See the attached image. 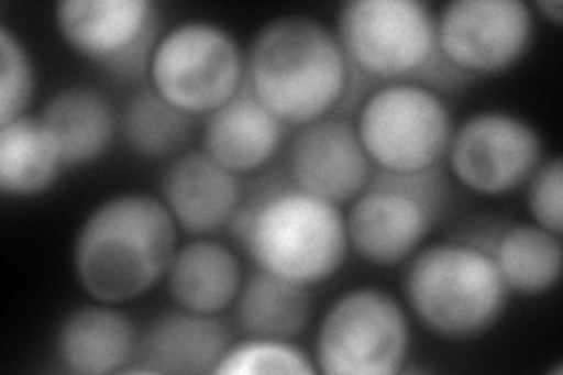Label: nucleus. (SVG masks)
I'll use <instances>...</instances> for the list:
<instances>
[{
  "label": "nucleus",
  "instance_id": "obj_1",
  "mask_svg": "<svg viewBox=\"0 0 563 375\" xmlns=\"http://www.w3.org/2000/svg\"><path fill=\"white\" fill-rule=\"evenodd\" d=\"M231 235L254 267L303 287H320L350 256L345 211L296 188L285 169H266L244 184Z\"/></svg>",
  "mask_w": 563,
  "mask_h": 375
},
{
  "label": "nucleus",
  "instance_id": "obj_2",
  "mask_svg": "<svg viewBox=\"0 0 563 375\" xmlns=\"http://www.w3.org/2000/svg\"><path fill=\"white\" fill-rule=\"evenodd\" d=\"M181 230L151 192H118L101 200L78 225L74 275L90 300L125 306L163 284Z\"/></svg>",
  "mask_w": 563,
  "mask_h": 375
},
{
  "label": "nucleus",
  "instance_id": "obj_3",
  "mask_svg": "<svg viewBox=\"0 0 563 375\" xmlns=\"http://www.w3.org/2000/svg\"><path fill=\"white\" fill-rule=\"evenodd\" d=\"M244 52L246 87L287 128H303L347 106L352 70L345 52L336 31L314 16H275Z\"/></svg>",
  "mask_w": 563,
  "mask_h": 375
},
{
  "label": "nucleus",
  "instance_id": "obj_4",
  "mask_svg": "<svg viewBox=\"0 0 563 375\" xmlns=\"http://www.w3.org/2000/svg\"><path fill=\"white\" fill-rule=\"evenodd\" d=\"M333 31L352 70L347 106L378 85L420 82L444 95L470 82L439 52L437 12L422 0H347Z\"/></svg>",
  "mask_w": 563,
  "mask_h": 375
},
{
  "label": "nucleus",
  "instance_id": "obj_5",
  "mask_svg": "<svg viewBox=\"0 0 563 375\" xmlns=\"http://www.w3.org/2000/svg\"><path fill=\"white\" fill-rule=\"evenodd\" d=\"M509 296L496 261L467 238L426 244L407 261V310L444 341H474L488 333L507 312Z\"/></svg>",
  "mask_w": 563,
  "mask_h": 375
},
{
  "label": "nucleus",
  "instance_id": "obj_6",
  "mask_svg": "<svg viewBox=\"0 0 563 375\" xmlns=\"http://www.w3.org/2000/svg\"><path fill=\"white\" fill-rule=\"evenodd\" d=\"M449 205L442 167L413 174L376 172L345 209L350 254L376 267L407 263L428 244Z\"/></svg>",
  "mask_w": 563,
  "mask_h": 375
},
{
  "label": "nucleus",
  "instance_id": "obj_7",
  "mask_svg": "<svg viewBox=\"0 0 563 375\" xmlns=\"http://www.w3.org/2000/svg\"><path fill=\"white\" fill-rule=\"evenodd\" d=\"M355 130L376 172L442 167L455 120L442 92L420 82L378 85L357 103Z\"/></svg>",
  "mask_w": 563,
  "mask_h": 375
},
{
  "label": "nucleus",
  "instance_id": "obj_8",
  "mask_svg": "<svg viewBox=\"0 0 563 375\" xmlns=\"http://www.w3.org/2000/svg\"><path fill=\"white\" fill-rule=\"evenodd\" d=\"M411 354V317L385 289L355 287L333 298L314 335L312 360L324 375H395Z\"/></svg>",
  "mask_w": 563,
  "mask_h": 375
},
{
  "label": "nucleus",
  "instance_id": "obj_9",
  "mask_svg": "<svg viewBox=\"0 0 563 375\" xmlns=\"http://www.w3.org/2000/svg\"><path fill=\"white\" fill-rule=\"evenodd\" d=\"M246 52L225 26L186 20L161 33L155 43L148 87L192 118H207L244 85Z\"/></svg>",
  "mask_w": 563,
  "mask_h": 375
},
{
  "label": "nucleus",
  "instance_id": "obj_10",
  "mask_svg": "<svg viewBox=\"0 0 563 375\" xmlns=\"http://www.w3.org/2000/svg\"><path fill=\"white\" fill-rule=\"evenodd\" d=\"M55 26L74 55L120 82L148 78L163 33L161 8L151 0H62Z\"/></svg>",
  "mask_w": 563,
  "mask_h": 375
},
{
  "label": "nucleus",
  "instance_id": "obj_11",
  "mask_svg": "<svg viewBox=\"0 0 563 375\" xmlns=\"http://www.w3.org/2000/svg\"><path fill=\"white\" fill-rule=\"evenodd\" d=\"M544 141L526 118L486 109L455 124L444 163L457 186L479 198H505L542 165Z\"/></svg>",
  "mask_w": 563,
  "mask_h": 375
},
{
  "label": "nucleus",
  "instance_id": "obj_12",
  "mask_svg": "<svg viewBox=\"0 0 563 375\" xmlns=\"http://www.w3.org/2000/svg\"><path fill=\"white\" fill-rule=\"evenodd\" d=\"M536 38V12L523 0H451L437 12L442 57L467 80L512 70Z\"/></svg>",
  "mask_w": 563,
  "mask_h": 375
},
{
  "label": "nucleus",
  "instance_id": "obj_13",
  "mask_svg": "<svg viewBox=\"0 0 563 375\" xmlns=\"http://www.w3.org/2000/svg\"><path fill=\"white\" fill-rule=\"evenodd\" d=\"M282 169L296 188L339 207L355 200L376 174L355 122L341 115L298 128Z\"/></svg>",
  "mask_w": 563,
  "mask_h": 375
},
{
  "label": "nucleus",
  "instance_id": "obj_14",
  "mask_svg": "<svg viewBox=\"0 0 563 375\" xmlns=\"http://www.w3.org/2000/svg\"><path fill=\"white\" fill-rule=\"evenodd\" d=\"M157 188V198L188 238H214L231 228L244 195L242 178L202 148H188L165 163Z\"/></svg>",
  "mask_w": 563,
  "mask_h": 375
},
{
  "label": "nucleus",
  "instance_id": "obj_15",
  "mask_svg": "<svg viewBox=\"0 0 563 375\" xmlns=\"http://www.w3.org/2000/svg\"><path fill=\"white\" fill-rule=\"evenodd\" d=\"M233 333L217 315L172 308L139 333L136 360L128 373L205 375L217 373Z\"/></svg>",
  "mask_w": 563,
  "mask_h": 375
},
{
  "label": "nucleus",
  "instance_id": "obj_16",
  "mask_svg": "<svg viewBox=\"0 0 563 375\" xmlns=\"http://www.w3.org/2000/svg\"><path fill=\"white\" fill-rule=\"evenodd\" d=\"M287 124L263 106L246 82L202 124V151L240 178L266 172L287 141Z\"/></svg>",
  "mask_w": 563,
  "mask_h": 375
},
{
  "label": "nucleus",
  "instance_id": "obj_17",
  "mask_svg": "<svg viewBox=\"0 0 563 375\" xmlns=\"http://www.w3.org/2000/svg\"><path fill=\"white\" fill-rule=\"evenodd\" d=\"M139 329L113 302L92 300L66 312L55 333V356L76 375L128 373L136 360Z\"/></svg>",
  "mask_w": 563,
  "mask_h": 375
},
{
  "label": "nucleus",
  "instance_id": "obj_18",
  "mask_svg": "<svg viewBox=\"0 0 563 375\" xmlns=\"http://www.w3.org/2000/svg\"><path fill=\"white\" fill-rule=\"evenodd\" d=\"M38 120L55 141L66 169L97 165L120 136V111L92 85L57 89L43 103Z\"/></svg>",
  "mask_w": 563,
  "mask_h": 375
},
{
  "label": "nucleus",
  "instance_id": "obj_19",
  "mask_svg": "<svg viewBox=\"0 0 563 375\" xmlns=\"http://www.w3.org/2000/svg\"><path fill=\"white\" fill-rule=\"evenodd\" d=\"M242 282V261L233 246L214 238H188L176 246L165 287L174 308L221 317L233 310Z\"/></svg>",
  "mask_w": 563,
  "mask_h": 375
},
{
  "label": "nucleus",
  "instance_id": "obj_20",
  "mask_svg": "<svg viewBox=\"0 0 563 375\" xmlns=\"http://www.w3.org/2000/svg\"><path fill=\"white\" fill-rule=\"evenodd\" d=\"M474 244L484 246L496 261L498 273L509 294L544 296L550 294L563 267L561 235L536 223H509L490 235H467Z\"/></svg>",
  "mask_w": 563,
  "mask_h": 375
},
{
  "label": "nucleus",
  "instance_id": "obj_21",
  "mask_svg": "<svg viewBox=\"0 0 563 375\" xmlns=\"http://www.w3.org/2000/svg\"><path fill=\"white\" fill-rule=\"evenodd\" d=\"M233 312L244 335L296 341L312 319V289L254 267L242 282Z\"/></svg>",
  "mask_w": 563,
  "mask_h": 375
},
{
  "label": "nucleus",
  "instance_id": "obj_22",
  "mask_svg": "<svg viewBox=\"0 0 563 375\" xmlns=\"http://www.w3.org/2000/svg\"><path fill=\"white\" fill-rule=\"evenodd\" d=\"M66 172L55 141L38 115L0 124V192L10 200H35Z\"/></svg>",
  "mask_w": 563,
  "mask_h": 375
},
{
  "label": "nucleus",
  "instance_id": "obj_23",
  "mask_svg": "<svg viewBox=\"0 0 563 375\" xmlns=\"http://www.w3.org/2000/svg\"><path fill=\"white\" fill-rule=\"evenodd\" d=\"M198 118L176 109L153 87L139 89L120 111V139L141 159L169 163L188 151Z\"/></svg>",
  "mask_w": 563,
  "mask_h": 375
},
{
  "label": "nucleus",
  "instance_id": "obj_24",
  "mask_svg": "<svg viewBox=\"0 0 563 375\" xmlns=\"http://www.w3.org/2000/svg\"><path fill=\"white\" fill-rule=\"evenodd\" d=\"M314 375L312 354L294 341L250 338L228 348L214 375Z\"/></svg>",
  "mask_w": 563,
  "mask_h": 375
},
{
  "label": "nucleus",
  "instance_id": "obj_25",
  "mask_svg": "<svg viewBox=\"0 0 563 375\" xmlns=\"http://www.w3.org/2000/svg\"><path fill=\"white\" fill-rule=\"evenodd\" d=\"M35 97V66L24 41L0 26V124L29 115Z\"/></svg>",
  "mask_w": 563,
  "mask_h": 375
},
{
  "label": "nucleus",
  "instance_id": "obj_26",
  "mask_svg": "<svg viewBox=\"0 0 563 375\" xmlns=\"http://www.w3.org/2000/svg\"><path fill=\"white\" fill-rule=\"evenodd\" d=\"M526 205L531 223L563 235V163L561 157H544L542 165L526 181Z\"/></svg>",
  "mask_w": 563,
  "mask_h": 375
},
{
  "label": "nucleus",
  "instance_id": "obj_27",
  "mask_svg": "<svg viewBox=\"0 0 563 375\" xmlns=\"http://www.w3.org/2000/svg\"><path fill=\"white\" fill-rule=\"evenodd\" d=\"M531 8H533V12H540L544 20L552 22L554 26H559L563 22V3H561V0H544V3L540 0V3H536Z\"/></svg>",
  "mask_w": 563,
  "mask_h": 375
}]
</instances>
